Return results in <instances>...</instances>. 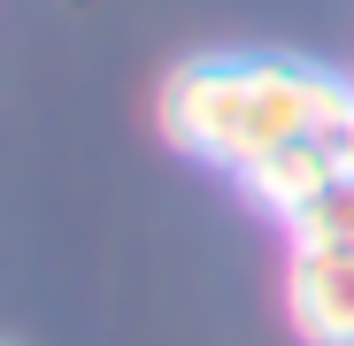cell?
<instances>
[{"instance_id": "1", "label": "cell", "mask_w": 354, "mask_h": 346, "mask_svg": "<svg viewBox=\"0 0 354 346\" xmlns=\"http://www.w3.org/2000/svg\"><path fill=\"white\" fill-rule=\"evenodd\" d=\"M346 108H354V85H339L316 62L208 54V62H185L162 85V131L193 162L247 169V162H262L292 139H331Z\"/></svg>"}, {"instance_id": "2", "label": "cell", "mask_w": 354, "mask_h": 346, "mask_svg": "<svg viewBox=\"0 0 354 346\" xmlns=\"http://www.w3.org/2000/svg\"><path fill=\"white\" fill-rule=\"evenodd\" d=\"M285 316L308 346H354V254H292Z\"/></svg>"}, {"instance_id": "3", "label": "cell", "mask_w": 354, "mask_h": 346, "mask_svg": "<svg viewBox=\"0 0 354 346\" xmlns=\"http://www.w3.org/2000/svg\"><path fill=\"white\" fill-rule=\"evenodd\" d=\"M239 185H247L254 208H270L277 223H292L324 185H339V154H331V139H292V146L247 162V169H239Z\"/></svg>"}, {"instance_id": "4", "label": "cell", "mask_w": 354, "mask_h": 346, "mask_svg": "<svg viewBox=\"0 0 354 346\" xmlns=\"http://www.w3.org/2000/svg\"><path fill=\"white\" fill-rule=\"evenodd\" d=\"M285 239H292V254H354V177L324 185L301 215L285 223Z\"/></svg>"}, {"instance_id": "5", "label": "cell", "mask_w": 354, "mask_h": 346, "mask_svg": "<svg viewBox=\"0 0 354 346\" xmlns=\"http://www.w3.org/2000/svg\"><path fill=\"white\" fill-rule=\"evenodd\" d=\"M331 154H339V177H354V108L339 115V131H331Z\"/></svg>"}]
</instances>
